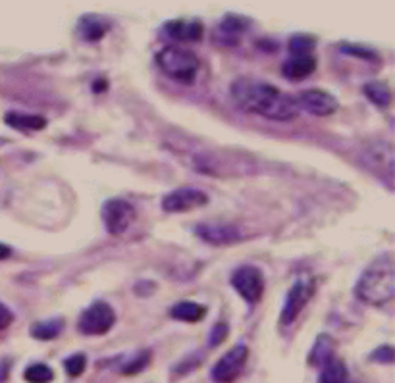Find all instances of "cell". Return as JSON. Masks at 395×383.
I'll use <instances>...</instances> for the list:
<instances>
[{"label":"cell","mask_w":395,"mask_h":383,"mask_svg":"<svg viewBox=\"0 0 395 383\" xmlns=\"http://www.w3.org/2000/svg\"><path fill=\"white\" fill-rule=\"evenodd\" d=\"M230 92L235 106L247 114H259L274 121H291L299 114L294 97L266 81L239 77L232 83Z\"/></svg>","instance_id":"1"},{"label":"cell","mask_w":395,"mask_h":383,"mask_svg":"<svg viewBox=\"0 0 395 383\" xmlns=\"http://www.w3.org/2000/svg\"><path fill=\"white\" fill-rule=\"evenodd\" d=\"M359 301L370 306H385L395 295V260L392 252H384L366 268L355 285Z\"/></svg>","instance_id":"2"},{"label":"cell","mask_w":395,"mask_h":383,"mask_svg":"<svg viewBox=\"0 0 395 383\" xmlns=\"http://www.w3.org/2000/svg\"><path fill=\"white\" fill-rule=\"evenodd\" d=\"M154 60L160 71H164V75H168L170 79L178 81V83H185V85H191L195 81L199 66H201L195 52L185 51L180 47H166L163 51L156 52Z\"/></svg>","instance_id":"3"},{"label":"cell","mask_w":395,"mask_h":383,"mask_svg":"<svg viewBox=\"0 0 395 383\" xmlns=\"http://www.w3.org/2000/svg\"><path fill=\"white\" fill-rule=\"evenodd\" d=\"M116 323V312L106 301H95L91 306H87L77 320V330L82 335H104L114 328Z\"/></svg>","instance_id":"4"},{"label":"cell","mask_w":395,"mask_h":383,"mask_svg":"<svg viewBox=\"0 0 395 383\" xmlns=\"http://www.w3.org/2000/svg\"><path fill=\"white\" fill-rule=\"evenodd\" d=\"M316 291V282L313 277H301L291 285V289L285 295L284 308L280 314V325H291L297 316L303 312V308L313 299Z\"/></svg>","instance_id":"5"},{"label":"cell","mask_w":395,"mask_h":383,"mask_svg":"<svg viewBox=\"0 0 395 383\" xmlns=\"http://www.w3.org/2000/svg\"><path fill=\"white\" fill-rule=\"evenodd\" d=\"M232 287L237 291V295L243 299L245 303L256 304L261 303L264 295V275L261 268L256 266H241L232 273Z\"/></svg>","instance_id":"6"},{"label":"cell","mask_w":395,"mask_h":383,"mask_svg":"<svg viewBox=\"0 0 395 383\" xmlns=\"http://www.w3.org/2000/svg\"><path fill=\"white\" fill-rule=\"evenodd\" d=\"M249 358V349L245 345H235L228 353L224 354L218 362L214 364L211 378L214 383H233L241 372Z\"/></svg>","instance_id":"7"},{"label":"cell","mask_w":395,"mask_h":383,"mask_svg":"<svg viewBox=\"0 0 395 383\" xmlns=\"http://www.w3.org/2000/svg\"><path fill=\"white\" fill-rule=\"evenodd\" d=\"M135 220V208L123 199H110L102 204V222L110 235H123Z\"/></svg>","instance_id":"8"},{"label":"cell","mask_w":395,"mask_h":383,"mask_svg":"<svg viewBox=\"0 0 395 383\" xmlns=\"http://www.w3.org/2000/svg\"><path fill=\"white\" fill-rule=\"evenodd\" d=\"M204 204H208L206 193L195 189V187H180L164 197L163 210L170 212V214H183V212L201 208Z\"/></svg>","instance_id":"9"},{"label":"cell","mask_w":395,"mask_h":383,"mask_svg":"<svg viewBox=\"0 0 395 383\" xmlns=\"http://www.w3.org/2000/svg\"><path fill=\"white\" fill-rule=\"evenodd\" d=\"M297 106L303 108L313 116H332L334 112L339 108V102L332 92L324 91V89H307L301 95H297Z\"/></svg>","instance_id":"10"},{"label":"cell","mask_w":395,"mask_h":383,"mask_svg":"<svg viewBox=\"0 0 395 383\" xmlns=\"http://www.w3.org/2000/svg\"><path fill=\"white\" fill-rule=\"evenodd\" d=\"M249 25H251L249 18L237 16V14H228V16L218 23V27L214 29V42H216L218 47H224V49L237 47L245 31L249 29Z\"/></svg>","instance_id":"11"},{"label":"cell","mask_w":395,"mask_h":383,"mask_svg":"<svg viewBox=\"0 0 395 383\" xmlns=\"http://www.w3.org/2000/svg\"><path fill=\"white\" fill-rule=\"evenodd\" d=\"M195 233L208 245L214 247H224V245H232L241 239V233L239 230L232 225V223H222V222H206L199 223L195 227Z\"/></svg>","instance_id":"12"},{"label":"cell","mask_w":395,"mask_h":383,"mask_svg":"<svg viewBox=\"0 0 395 383\" xmlns=\"http://www.w3.org/2000/svg\"><path fill=\"white\" fill-rule=\"evenodd\" d=\"M164 31L168 37L180 42H193L203 39L204 27L199 20H172L164 23Z\"/></svg>","instance_id":"13"},{"label":"cell","mask_w":395,"mask_h":383,"mask_svg":"<svg viewBox=\"0 0 395 383\" xmlns=\"http://www.w3.org/2000/svg\"><path fill=\"white\" fill-rule=\"evenodd\" d=\"M316 64H318V62H316L313 54H311V56H291V58L284 64L282 73H284L287 79L291 81L307 79L309 75L314 73Z\"/></svg>","instance_id":"14"},{"label":"cell","mask_w":395,"mask_h":383,"mask_svg":"<svg viewBox=\"0 0 395 383\" xmlns=\"http://www.w3.org/2000/svg\"><path fill=\"white\" fill-rule=\"evenodd\" d=\"M4 123L18 132H41L47 127V118L35 114H21V112H8L4 116Z\"/></svg>","instance_id":"15"},{"label":"cell","mask_w":395,"mask_h":383,"mask_svg":"<svg viewBox=\"0 0 395 383\" xmlns=\"http://www.w3.org/2000/svg\"><path fill=\"white\" fill-rule=\"evenodd\" d=\"M108 27H110L108 21L102 20L99 16H83L80 23H77V33L87 42H97L106 35Z\"/></svg>","instance_id":"16"},{"label":"cell","mask_w":395,"mask_h":383,"mask_svg":"<svg viewBox=\"0 0 395 383\" xmlns=\"http://www.w3.org/2000/svg\"><path fill=\"white\" fill-rule=\"evenodd\" d=\"M170 316L173 320H180V322H201L206 316V306L199 303H191V301H182V303H176L170 308Z\"/></svg>","instance_id":"17"},{"label":"cell","mask_w":395,"mask_h":383,"mask_svg":"<svg viewBox=\"0 0 395 383\" xmlns=\"http://www.w3.org/2000/svg\"><path fill=\"white\" fill-rule=\"evenodd\" d=\"M363 92L366 95V99L380 110H387L392 104V89L385 81H368L363 87Z\"/></svg>","instance_id":"18"},{"label":"cell","mask_w":395,"mask_h":383,"mask_svg":"<svg viewBox=\"0 0 395 383\" xmlns=\"http://www.w3.org/2000/svg\"><path fill=\"white\" fill-rule=\"evenodd\" d=\"M334 349L335 341L328 333L318 335L316 341H314V347L311 349V353H309V364H311V366H322V364L328 362L332 356H335Z\"/></svg>","instance_id":"19"},{"label":"cell","mask_w":395,"mask_h":383,"mask_svg":"<svg viewBox=\"0 0 395 383\" xmlns=\"http://www.w3.org/2000/svg\"><path fill=\"white\" fill-rule=\"evenodd\" d=\"M320 378H318V383H347V378H349V372H347V366L342 358L337 356H332L326 364L320 366Z\"/></svg>","instance_id":"20"},{"label":"cell","mask_w":395,"mask_h":383,"mask_svg":"<svg viewBox=\"0 0 395 383\" xmlns=\"http://www.w3.org/2000/svg\"><path fill=\"white\" fill-rule=\"evenodd\" d=\"M64 330V318H51L45 322H37L31 325V337L37 341H52Z\"/></svg>","instance_id":"21"},{"label":"cell","mask_w":395,"mask_h":383,"mask_svg":"<svg viewBox=\"0 0 395 383\" xmlns=\"http://www.w3.org/2000/svg\"><path fill=\"white\" fill-rule=\"evenodd\" d=\"M23 380L27 383H51L54 380V372L47 364H31L29 368L23 372Z\"/></svg>","instance_id":"22"},{"label":"cell","mask_w":395,"mask_h":383,"mask_svg":"<svg viewBox=\"0 0 395 383\" xmlns=\"http://www.w3.org/2000/svg\"><path fill=\"white\" fill-rule=\"evenodd\" d=\"M316 47V39L313 35H295L289 40V52L291 56H311Z\"/></svg>","instance_id":"23"},{"label":"cell","mask_w":395,"mask_h":383,"mask_svg":"<svg viewBox=\"0 0 395 383\" xmlns=\"http://www.w3.org/2000/svg\"><path fill=\"white\" fill-rule=\"evenodd\" d=\"M151 356H152L151 351L145 349V351H141L133 360H130V362L123 366L122 373L123 375H137V373H141L143 370L151 364Z\"/></svg>","instance_id":"24"},{"label":"cell","mask_w":395,"mask_h":383,"mask_svg":"<svg viewBox=\"0 0 395 383\" xmlns=\"http://www.w3.org/2000/svg\"><path fill=\"white\" fill-rule=\"evenodd\" d=\"M85 368H87V356L83 353L68 356V358L64 360V370H66V373L71 375V378H80V375L85 372Z\"/></svg>","instance_id":"25"},{"label":"cell","mask_w":395,"mask_h":383,"mask_svg":"<svg viewBox=\"0 0 395 383\" xmlns=\"http://www.w3.org/2000/svg\"><path fill=\"white\" fill-rule=\"evenodd\" d=\"M228 335H230V328H228V323L218 322L214 323V328L208 333V347L214 349V347H218V345H222L226 339H228Z\"/></svg>","instance_id":"26"},{"label":"cell","mask_w":395,"mask_h":383,"mask_svg":"<svg viewBox=\"0 0 395 383\" xmlns=\"http://www.w3.org/2000/svg\"><path fill=\"white\" fill-rule=\"evenodd\" d=\"M370 360L380 364H392L394 362V349L390 345H382L380 349H376L374 353L370 354Z\"/></svg>","instance_id":"27"},{"label":"cell","mask_w":395,"mask_h":383,"mask_svg":"<svg viewBox=\"0 0 395 383\" xmlns=\"http://www.w3.org/2000/svg\"><path fill=\"white\" fill-rule=\"evenodd\" d=\"M345 54H351V56H359V58H365V60H378L374 52L368 51V49H361V47H355V45H342Z\"/></svg>","instance_id":"28"},{"label":"cell","mask_w":395,"mask_h":383,"mask_svg":"<svg viewBox=\"0 0 395 383\" xmlns=\"http://www.w3.org/2000/svg\"><path fill=\"white\" fill-rule=\"evenodd\" d=\"M12 322H14V314L10 312L8 306H4V304L0 303V332L6 330V328H10Z\"/></svg>","instance_id":"29"},{"label":"cell","mask_w":395,"mask_h":383,"mask_svg":"<svg viewBox=\"0 0 395 383\" xmlns=\"http://www.w3.org/2000/svg\"><path fill=\"white\" fill-rule=\"evenodd\" d=\"M12 256V249L8 245H2L0 243V260H6V258H10Z\"/></svg>","instance_id":"30"},{"label":"cell","mask_w":395,"mask_h":383,"mask_svg":"<svg viewBox=\"0 0 395 383\" xmlns=\"http://www.w3.org/2000/svg\"><path fill=\"white\" fill-rule=\"evenodd\" d=\"M93 91H95V92L106 91V79H97V83H95V87H93Z\"/></svg>","instance_id":"31"}]
</instances>
